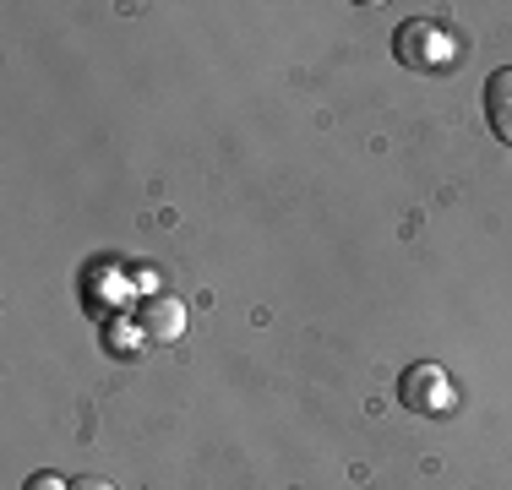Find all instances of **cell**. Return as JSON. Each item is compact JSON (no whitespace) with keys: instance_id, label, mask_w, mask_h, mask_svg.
<instances>
[{"instance_id":"6da1fadb","label":"cell","mask_w":512,"mask_h":490,"mask_svg":"<svg viewBox=\"0 0 512 490\" xmlns=\"http://www.w3.org/2000/svg\"><path fill=\"white\" fill-rule=\"evenodd\" d=\"M393 55H398V66H409V71H442V66H453L458 39L436 17H409V22H398V33H393Z\"/></svg>"},{"instance_id":"7a4b0ae2","label":"cell","mask_w":512,"mask_h":490,"mask_svg":"<svg viewBox=\"0 0 512 490\" xmlns=\"http://www.w3.org/2000/svg\"><path fill=\"white\" fill-rule=\"evenodd\" d=\"M398 403L414 414H447L458 403L453 382H447V371L436 360H414L404 376H398Z\"/></svg>"},{"instance_id":"8992f818","label":"cell","mask_w":512,"mask_h":490,"mask_svg":"<svg viewBox=\"0 0 512 490\" xmlns=\"http://www.w3.org/2000/svg\"><path fill=\"white\" fill-rule=\"evenodd\" d=\"M71 490H115V485H109V480H77Z\"/></svg>"},{"instance_id":"277c9868","label":"cell","mask_w":512,"mask_h":490,"mask_svg":"<svg viewBox=\"0 0 512 490\" xmlns=\"http://www.w3.org/2000/svg\"><path fill=\"white\" fill-rule=\"evenodd\" d=\"M142 327H148V338H180V333H186V305H180V300H169V294H164V300H148V305H142Z\"/></svg>"},{"instance_id":"5b68a950","label":"cell","mask_w":512,"mask_h":490,"mask_svg":"<svg viewBox=\"0 0 512 490\" xmlns=\"http://www.w3.org/2000/svg\"><path fill=\"white\" fill-rule=\"evenodd\" d=\"M22 490H71V480H60V474H33Z\"/></svg>"},{"instance_id":"3957f363","label":"cell","mask_w":512,"mask_h":490,"mask_svg":"<svg viewBox=\"0 0 512 490\" xmlns=\"http://www.w3.org/2000/svg\"><path fill=\"white\" fill-rule=\"evenodd\" d=\"M485 120L502 142H512V66L491 71V82H485Z\"/></svg>"}]
</instances>
